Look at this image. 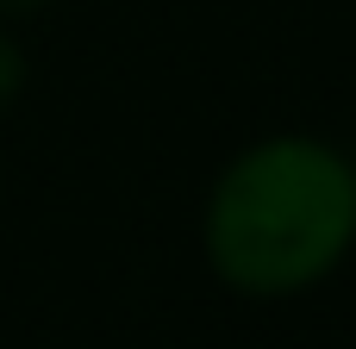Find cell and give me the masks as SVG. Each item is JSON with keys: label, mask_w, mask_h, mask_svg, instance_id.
<instances>
[{"label": "cell", "mask_w": 356, "mask_h": 349, "mask_svg": "<svg viewBox=\"0 0 356 349\" xmlns=\"http://www.w3.org/2000/svg\"><path fill=\"white\" fill-rule=\"evenodd\" d=\"M356 237V169L313 137L244 150L207 200L213 269L257 300L313 287Z\"/></svg>", "instance_id": "cell-1"}, {"label": "cell", "mask_w": 356, "mask_h": 349, "mask_svg": "<svg viewBox=\"0 0 356 349\" xmlns=\"http://www.w3.org/2000/svg\"><path fill=\"white\" fill-rule=\"evenodd\" d=\"M19 87H25V56H19V44L0 31V106H13Z\"/></svg>", "instance_id": "cell-2"}, {"label": "cell", "mask_w": 356, "mask_h": 349, "mask_svg": "<svg viewBox=\"0 0 356 349\" xmlns=\"http://www.w3.org/2000/svg\"><path fill=\"white\" fill-rule=\"evenodd\" d=\"M44 0H0V12H38Z\"/></svg>", "instance_id": "cell-3"}]
</instances>
